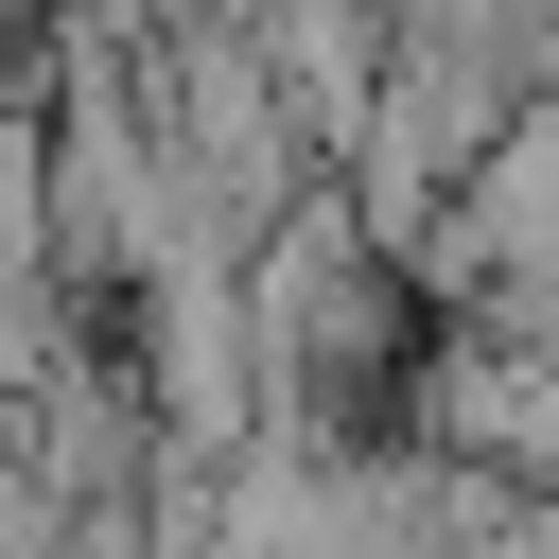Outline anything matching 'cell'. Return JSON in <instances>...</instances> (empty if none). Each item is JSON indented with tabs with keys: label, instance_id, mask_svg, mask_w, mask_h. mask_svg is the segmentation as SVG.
<instances>
[{
	"label": "cell",
	"instance_id": "cell-8",
	"mask_svg": "<svg viewBox=\"0 0 559 559\" xmlns=\"http://www.w3.org/2000/svg\"><path fill=\"white\" fill-rule=\"evenodd\" d=\"M384 35H402V52H507L524 0H384Z\"/></svg>",
	"mask_w": 559,
	"mask_h": 559
},
{
	"label": "cell",
	"instance_id": "cell-1",
	"mask_svg": "<svg viewBox=\"0 0 559 559\" xmlns=\"http://www.w3.org/2000/svg\"><path fill=\"white\" fill-rule=\"evenodd\" d=\"M507 122H524V70H507V52H402L384 105H367V140L332 157V192L384 227V262H419V227L472 192V157H489Z\"/></svg>",
	"mask_w": 559,
	"mask_h": 559
},
{
	"label": "cell",
	"instance_id": "cell-5",
	"mask_svg": "<svg viewBox=\"0 0 559 559\" xmlns=\"http://www.w3.org/2000/svg\"><path fill=\"white\" fill-rule=\"evenodd\" d=\"M542 262H559V105H524V122L472 157V192L419 227L402 280H419V314H489V297L542 280Z\"/></svg>",
	"mask_w": 559,
	"mask_h": 559
},
{
	"label": "cell",
	"instance_id": "cell-9",
	"mask_svg": "<svg viewBox=\"0 0 559 559\" xmlns=\"http://www.w3.org/2000/svg\"><path fill=\"white\" fill-rule=\"evenodd\" d=\"M489 559H559V489H542V507H524V524H507Z\"/></svg>",
	"mask_w": 559,
	"mask_h": 559
},
{
	"label": "cell",
	"instance_id": "cell-6",
	"mask_svg": "<svg viewBox=\"0 0 559 559\" xmlns=\"http://www.w3.org/2000/svg\"><path fill=\"white\" fill-rule=\"evenodd\" d=\"M245 35H262V70H280V105L314 122V157H349V140H367V105H384V70H402L384 0H262Z\"/></svg>",
	"mask_w": 559,
	"mask_h": 559
},
{
	"label": "cell",
	"instance_id": "cell-3",
	"mask_svg": "<svg viewBox=\"0 0 559 559\" xmlns=\"http://www.w3.org/2000/svg\"><path fill=\"white\" fill-rule=\"evenodd\" d=\"M122 367H140V402H157V437H175V454H245V437L280 419V349H262L245 280H140Z\"/></svg>",
	"mask_w": 559,
	"mask_h": 559
},
{
	"label": "cell",
	"instance_id": "cell-7",
	"mask_svg": "<svg viewBox=\"0 0 559 559\" xmlns=\"http://www.w3.org/2000/svg\"><path fill=\"white\" fill-rule=\"evenodd\" d=\"M0 280H70L52 262V105H0Z\"/></svg>",
	"mask_w": 559,
	"mask_h": 559
},
{
	"label": "cell",
	"instance_id": "cell-2",
	"mask_svg": "<svg viewBox=\"0 0 559 559\" xmlns=\"http://www.w3.org/2000/svg\"><path fill=\"white\" fill-rule=\"evenodd\" d=\"M140 70H157V122H175V157L210 175V210H227L245 245H262L297 192H332V157H314V122L280 105L262 35H157Z\"/></svg>",
	"mask_w": 559,
	"mask_h": 559
},
{
	"label": "cell",
	"instance_id": "cell-4",
	"mask_svg": "<svg viewBox=\"0 0 559 559\" xmlns=\"http://www.w3.org/2000/svg\"><path fill=\"white\" fill-rule=\"evenodd\" d=\"M384 419H402L419 454H472V472H524V489H559V349H524L507 314H437Z\"/></svg>",
	"mask_w": 559,
	"mask_h": 559
}]
</instances>
